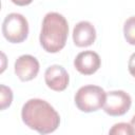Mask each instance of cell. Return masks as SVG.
Returning <instances> with one entry per match:
<instances>
[{"instance_id": "1", "label": "cell", "mask_w": 135, "mask_h": 135, "mask_svg": "<svg viewBox=\"0 0 135 135\" xmlns=\"http://www.w3.org/2000/svg\"><path fill=\"white\" fill-rule=\"evenodd\" d=\"M21 118L25 126L40 134L56 131L60 123V116L56 110L40 98H32L23 104Z\"/></svg>"}, {"instance_id": "2", "label": "cell", "mask_w": 135, "mask_h": 135, "mask_svg": "<svg viewBox=\"0 0 135 135\" xmlns=\"http://www.w3.org/2000/svg\"><path fill=\"white\" fill-rule=\"evenodd\" d=\"M69 24L66 19L59 13H47L42 21L40 33V44L47 53H58L61 51L68 39Z\"/></svg>"}, {"instance_id": "3", "label": "cell", "mask_w": 135, "mask_h": 135, "mask_svg": "<svg viewBox=\"0 0 135 135\" xmlns=\"http://www.w3.org/2000/svg\"><path fill=\"white\" fill-rule=\"evenodd\" d=\"M107 93L98 85H83L75 94L76 107L84 113L98 111L103 107Z\"/></svg>"}, {"instance_id": "4", "label": "cell", "mask_w": 135, "mask_h": 135, "mask_svg": "<svg viewBox=\"0 0 135 135\" xmlns=\"http://www.w3.org/2000/svg\"><path fill=\"white\" fill-rule=\"evenodd\" d=\"M2 34L12 43L24 41L28 35V23L26 18L18 13L8 14L2 23Z\"/></svg>"}, {"instance_id": "5", "label": "cell", "mask_w": 135, "mask_h": 135, "mask_svg": "<svg viewBox=\"0 0 135 135\" xmlns=\"http://www.w3.org/2000/svg\"><path fill=\"white\" fill-rule=\"evenodd\" d=\"M132 104L131 96L124 91H111L105 95L103 111L110 116H121L126 114Z\"/></svg>"}, {"instance_id": "6", "label": "cell", "mask_w": 135, "mask_h": 135, "mask_svg": "<svg viewBox=\"0 0 135 135\" xmlns=\"http://www.w3.org/2000/svg\"><path fill=\"white\" fill-rule=\"evenodd\" d=\"M44 81L51 90L61 92L68 88L70 77L63 66L59 64H53L45 70Z\"/></svg>"}, {"instance_id": "7", "label": "cell", "mask_w": 135, "mask_h": 135, "mask_svg": "<svg viewBox=\"0 0 135 135\" xmlns=\"http://www.w3.org/2000/svg\"><path fill=\"white\" fill-rule=\"evenodd\" d=\"M39 72V62L32 55H21L15 61V74L21 81L34 79Z\"/></svg>"}, {"instance_id": "8", "label": "cell", "mask_w": 135, "mask_h": 135, "mask_svg": "<svg viewBox=\"0 0 135 135\" xmlns=\"http://www.w3.org/2000/svg\"><path fill=\"white\" fill-rule=\"evenodd\" d=\"M101 59L99 55L94 51H84L79 53L75 60L74 66L75 69L83 75H92L100 68Z\"/></svg>"}, {"instance_id": "9", "label": "cell", "mask_w": 135, "mask_h": 135, "mask_svg": "<svg viewBox=\"0 0 135 135\" xmlns=\"http://www.w3.org/2000/svg\"><path fill=\"white\" fill-rule=\"evenodd\" d=\"M96 39V30L89 21L78 22L73 30V41L76 46L85 47L94 43Z\"/></svg>"}, {"instance_id": "10", "label": "cell", "mask_w": 135, "mask_h": 135, "mask_svg": "<svg viewBox=\"0 0 135 135\" xmlns=\"http://www.w3.org/2000/svg\"><path fill=\"white\" fill-rule=\"evenodd\" d=\"M123 35L128 43L135 45V16L126 20L123 24Z\"/></svg>"}, {"instance_id": "11", "label": "cell", "mask_w": 135, "mask_h": 135, "mask_svg": "<svg viewBox=\"0 0 135 135\" xmlns=\"http://www.w3.org/2000/svg\"><path fill=\"white\" fill-rule=\"evenodd\" d=\"M13 101V92L11 88L1 84L0 85V108L1 110H5L11 105Z\"/></svg>"}, {"instance_id": "12", "label": "cell", "mask_w": 135, "mask_h": 135, "mask_svg": "<svg viewBox=\"0 0 135 135\" xmlns=\"http://www.w3.org/2000/svg\"><path fill=\"white\" fill-rule=\"evenodd\" d=\"M110 134H128L131 135L133 134V129L131 127V123H127V122H119V123H115L112 129L109 131Z\"/></svg>"}, {"instance_id": "13", "label": "cell", "mask_w": 135, "mask_h": 135, "mask_svg": "<svg viewBox=\"0 0 135 135\" xmlns=\"http://www.w3.org/2000/svg\"><path fill=\"white\" fill-rule=\"evenodd\" d=\"M128 69H129L130 74L135 77V53H133V54L130 56L129 63H128Z\"/></svg>"}, {"instance_id": "14", "label": "cell", "mask_w": 135, "mask_h": 135, "mask_svg": "<svg viewBox=\"0 0 135 135\" xmlns=\"http://www.w3.org/2000/svg\"><path fill=\"white\" fill-rule=\"evenodd\" d=\"M14 4L19 5V6H24V5H28L33 2V0H11Z\"/></svg>"}, {"instance_id": "15", "label": "cell", "mask_w": 135, "mask_h": 135, "mask_svg": "<svg viewBox=\"0 0 135 135\" xmlns=\"http://www.w3.org/2000/svg\"><path fill=\"white\" fill-rule=\"evenodd\" d=\"M131 127L133 129V134H135V115L133 116V118L131 120Z\"/></svg>"}]
</instances>
